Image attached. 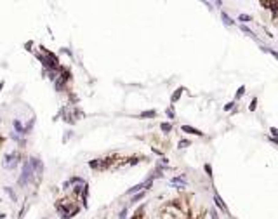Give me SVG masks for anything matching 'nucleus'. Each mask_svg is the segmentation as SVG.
<instances>
[{
  "mask_svg": "<svg viewBox=\"0 0 278 219\" xmlns=\"http://www.w3.org/2000/svg\"><path fill=\"white\" fill-rule=\"evenodd\" d=\"M14 127L17 129V132H19V134H26V132H24V129H23V125H21V122H19V120H14Z\"/></svg>",
  "mask_w": 278,
  "mask_h": 219,
  "instance_id": "7",
  "label": "nucleus"
},
{
  "mask_svg": "<svg viewBox=\"0 0 278 219\" xmlns=\"http://www.w3.org/2000/svg\"><path fill=\"white\" fill-rule=\"evenodd\" d=\"M181 130H182V132H188V134H195V136H202V132H200L198 129L190 127V125H182V127H181Z\"/></svg>",
  "mask_w": 278,
  "mask_h": 219,
  "instance_id": "4",
  "label": "nucleus"
},
{
  "mask_svg": "<svg viewBox=\"0 0 278 219\" xmlns=\"http://www.w3.org/2000/svg\"><path fill=\"white\" fill-rule=\"evenodd\" d=\"M32 179H33V165L30 164V162H26V164H24V167H23L21 184H26V183L32 181Z\"/></svg>",
  "mask_w": 278,
  "mask_h": 219,
  "instance_id": "1",
  "label": "nucleus"
},
{
  "mask_svg": "<svg viewBox=\"0 0 278 219\" xmlns=\"http://www.w3.org/2000/svg\"><path fill=\"white\" fill-rule=\"evenodd\" d=\"M6 191H7V193H9V195H11V198H12V200H16V193L12 191L11 188H6Z\"/></svg>",
  "mask_w": 278,
  "mask_h": 219,
  "instance_id": "17",
  "label": "nucleus"
},
{
  "mask_svg": "<svg viewBox=\"0 0 278 219\" xmlns=\"http://www.w3.org/2000/svg\"><path fill=\"white\" fill-rule=\"evenodd\" d=\"M17 164V155H7L6 157V162H4V165L7 167V169H12V167H16Z\"/></svg>",
  "mask_w": 278,
  "mask_h": 219,
  "instance_id": "2",
  "label": "nucleus"
},
{
  "mask_svg": "<svg viewBox=\"0 0 278 219\" xmlns=\"http://www.w3.org/2000/svg\"><path fill=\"white\" fill-rule=\"evenodd\" d=\"M203 169H205V172L208 174V177H212V167L208 165V164H205V165H203Z\"/></svg>",
  "mask_w": 278,
  "mask_h": 219,
  "instance_id": "13",
  "label": "nucleus"
},
{
  "mask_svg": "<svg viewBox=\"0 0 278 219\" xmlns=\"http://www.w3.org/2000/svg\"><path fill=\"white\" fill-rule=\"evenodd\" d=\"M233 106H235V103H228V104L224 106V110H226V111H230V110H231Z\"/></svg>",
  "mask_w": 278,
  "mask_h": 219,
  "instance_id": "20",
  "label": "nucleus"
},
{
  "mask_svg": "<svg viewBox=\"0 0 278 219\" xmlns=\"http://www.w3.org/2000/svg\"><path fill=\"white\" fill-rule=\"evenodd\" d=\"M146 117H156V111L151 110V111H143L141 113V118H146Z\"/></svg>",
  "mask_w": 278,
  "mask_h": 219,
  "instance_id": "10",
  "label": "nucleus"
},
{
  "mask_svg": "<svg viewBox=\"0 0 278 219\" xmlns=\"http://www.w3.org/2000/svg\"><path fill=\"white\" fill-rule=\"evenodd\" d=\"M256 104H257V99H254V101H252V104H250V110H256Z\"/></svg>",
  "mask_w": 278,
  "mask_h": 219,
  "instance_id": "22",
  "label": "nucleus"
},
{
  "mask_svg": "<svg viewBox=\"0 0 278 219\" xmlns=\"http://www.w3.org/2000/svg\"><path fill=\"white\" fill-rule=\"evenodd\" d=\"M182 91H184V89H182V87H179V89H177V91H176V94H172V103H176L177 99H179V97H181Z\"/></svg>",
  "mask_w": 278,
  "mask_h": 219,
  "instance_id": "6",
  "label": "nucleus"
},
{
  "mask_svg": "<svg viewBox=\"0 0 278 219\" xmlns=\"http://www.w3.org/2000/svg\"><path fill=\"white\" fill-rule=\"evenodd\" d=\"M167 115H169L171 118H174V117H176V113L172 111V108H169V110H167Z\"/></svg>",
  "mask_w": 278,
  "mask_h": 219,
  "instance_id": "21",
  "label": "nucleus"
},
{
  "mask_svg": "<svg viewBox=\"0 0 278 219\" xmlns=\"http://www.w3.org/2000/svg\"><path fill=\"white\" fill-rule=\"evenodd\" d=\"M160 129L162 130H165V132H169V130H172V125L171 123H167V122H163V123H160Z\"/></svg>",
  "mask_w": 278,
  "mask_h": 219,
  "instance_id": "11",
  "label": "nucleus"
},
{
  "mask_svg": "<svg viewBox=\"0 0 278 219\" xmlns=\"http://www.w3.org/2000/svg\"><path fill=\"white\" fill-rule=\"evenodd\" d=\"M120 219H127V209H123L122 212H120Z\"/></svg>",
  "mask_w": 278,
  "mask_h": 219,
  "instance_id": "19",
  "label": "nucleus"
},
{
  "mask_svg": "<svg viewBox=\"0 0 278 219\" xmlns=\"http://www.w3.org/2000/svg\"><path fill=\"white\" fill-rule=\"evenodd\" d=\"M240 28H242V32H245V33H247V35H254V33H252V30H249V28H247V26H245V25H242V26H240Z\"/></svg>",
  "mask_w": 278,
  "mask_h": 219,
  "instance_id": "16",
  "label": "nucleus"
},
{
  "mask_svg": "<svg viewBox=\"0 0 278 219\" xmlns=\"http://www.w3.org/2000/svg\"><path fill=\"white\" fill-rule=\"evenodd\" d=\"M143 197H145V193H137V195H136V197L132 198V203H136V202H137V200H141V198H143Z\"/></svg>",
  "mask_w": 278,
  "mask_h": 219,
  "instance_id": "15",
  "label": "nucleus"
},
{
  "mask_svg": "<svg viewBox=\"0 0 278 219\" xmlns=\"http://www.w3.org/2000/svg\"><path fill=\"white\" fill-rule=\"evenodd\" d=\"M214 202H216V205L221 209V210H224V212H228V207L224 205V202L221 200V197H219V193L217 191H214Z\"/></svg>",
  "mask_w": 278,
  "mask_h": 219,
  "instance_id": "3",
  "label": "nucleus"
},
{
  "mask_svg": "<svg viewBox=\"0 0 278 219\" xmlns=\"http://www.w3.org/2000/svg\"><path fill=\"white\" fill-rule=\"evenodd\" d=\"M188 146H191V143H190V141H186V139L179 141V148H188Z\"/></svg>",
  "mask_w": 278,
  "mask_h": 219,
  "instance_id": "12",
  "label": "nucleus"
},
{
  "mask_svg": "<svg viewBox=\"0 0 278 219\" xmlns=\"http://www.w3.org/2000/svg\"><path fill=\"white\" fill-rule=\"evenodd\" d=\"M269 132H271L273 136H275V138L278 139V129H276V127H271V129H269Z\"/></svg>",
  "mask_w": 278,
  "mask_h": 219,
  "instance_id": "18",
  "label": "nucleus"
},
{
  "mask_svg": "<svg viewBox=\"0 0 278 219\" xmlns=\"http://www.w3.org/2000/svg\"><path fill=\"white\" fill-rule=\"evenodd\" d=\"M221 17H223V19H224V25H233V19H231L230 16H228V14H226V12H223V14H221Z\"/></svg>",
  "mask_w": 278,
  "mask_h": 219,
  "instance_id": "8",
  "label": "nucleus"
},
{
  "mask_svg": "<svg viewBox=\"0 0 278 219\" xmlns=\"http://www.w3.org/2000/svg\"><path fill=\"white\" fill-rule=\"evenodd\" d=\"M238 21H242V23H249V21H252V16H249V14H240Z\"/></svg>",
  "mask_w": 278,
  "mask_h": 219,
  "instance_id": "9",
  "label": "nucleus"
},
{
  "mask_svg": "<svg viewBox=\"0 0 278 219\" xmlns=\"http://www.w3.org/2000/svg\"><path fill=\"white\" fill-rule=\"evenodd\" d=\"M243 94H245V87H240V89H238V92H236V99H240Z\"/></svg>",
  "mask_w": 278,
  "mask_h": 219,
  "instance_id": "14",
  "label": "nucleus"
},
{
  "mask_svg": "<svg viewBox=\"0 0 278 219\" xmlns=\"http://www.w3.org/2000/svg\"><path fill=\"white\" fill-rule=\"evenodd\" d=\"M212 219H219V216H217L216 212H212Z\"/></svg>",
  "mask_w": 278,
  "mask_h": 219,
  "instance_id": "23",
  "label": "nucleus"
},
{
  "mask_svg": "<svg viewBox=\"0 0 278 219\" xmlns=\"http://www.w3.org/2000/svg\"><path fill=\"white\" fill-rule=\"evenodd\" d=\"M172 184H179L181 188H184V184H186V181H184V176L174 177V179H172Z\"/></svg>",
  "mask_w": 278,
  "mask_h": 219,
  "instance_id": "5",
  "label": "nucleus"
}]
</instances>
